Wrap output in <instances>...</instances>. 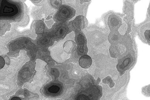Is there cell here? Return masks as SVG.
<instances>
[{"instance_id":"5bb4252c","label":"cell","mask_w":150,"mask_h":100,"mask_svg":"<svg viewBox=\"0 0 150 100\" xmlns=\"http://www.w3.org/2000/svg\"><path fill=\"white\" fill-rule=\"evenodd\" d=\"M79 65L83 69H87L91 65V58L87 55H85L81 57L79 61Z\"/></svg>"},{"instance_id":"3957f363","label":"cell","mask_w":150,"mask_h":100,"mask_svg":"<svg viewBox=\"0 0 150 100\" xmlns=\"http://www.w3.org/2000/svg\"><path fill=\"white\" fill-rule=\"evenodd\" d=\"M36 64V61L30 60L24 65L18 71L17 83L19 89L22 88L25 83H31L33 81L36 72L35 69Z\"/></svg>"},{"instance_id":"5b68a950","label":"cell","mask_w":150,"mask_h":100,"mask_svg":"<svg viewBox=\"0 0 150 100\" xmlns=\"http://www.w3.org/2000/svg\"><path fill=\"white\" fill-rule=\"evenodd\" d=\"M64 86L61 82L52 81L45 84L41 88L40 93L45 97L53 98L58 97L63 94Z\"/></svg>"},{"instance_id":"277c9868","label":"cell","mask_w":150,"mask_h":100,"mask_svg":"<svg viewBox=\"0 0 150 100\" xmlns=\"http://www.w3.org/2000/svg\"><path fill=\"white\" fill-rule=\"evenodd\" d=\"M68 23H55L50 29L47 28L45 25V30L43 34L53 38L55 41L62 40L67 35L72 32L69 28Z\"/></svg>"},{"instance_id":"603a6c76","label":"cell","mask_w":150,"mask_h":100,"mask_svg":"<svg viewBox=\"0 0 150 100\" xmlns=\"http://www.w3.org/2000/svg\"><path fill=\"white\" fill-rule=\"evenodd\" d=\"M3 58L4 59V60H5L6 64L7 65H10L11 61H10V59L7 56V55H3Z\"/></svg>"},{"instance_id":"8fae6325","label":"cell","mask_w":150,"mask_h":100,"mask_svg":"<svg viewBox=\"0 0 150 100\" xmlns=\"http://www.w3.org/2000/svg\"><path fill=\"white\" fill-rule=\"evenodd\" d=\"M54 41L53 38L42 34L37 35L36 38L33 40V42L38 46L41 48L48 49L49 48L54 44Z\"/></svg>"},{"instance_id":"52a82bcc","label":"cell","mask_w":150,"mask_h":100,"mask_svg":"<svg viewBox=\"0 0 150 100\" xmlns=\"http://www.w3.org/2000/svg\"><path fill=\"white\" fill-rule=\"evenodd\" d=\"M35 21L32 23L31 25V30L29 31H25L20 32L17 31L16 30L17 27L16 26L17 24L13 23L12 24V28H11V32L7 33L4 36H3L2 38H1V44L2 43H4V45L8 43L11 41L12 40L15 39V38L20 37V36H23V37H27L29 36V37H33V36L30 35V33H33L34 31H35V27H34V23Z\"/></svg>"},{"instance_id":"ba28073f","label":"cell","mask_w":150,"mask_h":100,"mask_svg":"<svg viewBox=\"0 0 150 100\" xmlns=\"http://www.w3.org/2000/svg\"><path fill=\"white\" fill-rule=\"evenodd\" d=\"M74 33L75 43L77 45L76 50L75 52L81 57L85 55H87L88 53L87 38L81 30Z\"/></svg>"},{"instance_id":"d6986e66","label":"cell","mask_w":150,"mask_h":100,"mask_svg":"<svg viewBox=\"0 0 150 100\" xmlns=\"http://www.w3.org/2000/svg\"><path fill=\"white\" fill-rule=\"evenodd\" d=\"M102 82L103 83L108 84L109 87L111 88H112V87H114L115 85V84L114 82L112 80V78L110 76H108L106 78L103 79L102 80Z\"/></svg>"},{"instance_id":"4fadbf2b","label":"cell","mask_w":150,"mask_h":100,"mask_svg":"<svg viewBox=\"0 0 150 100\" xmlns=\"http://www.w3.org/2000/svg\"><path fill=\"white\" fill-rule=\"evenodd\" d=\"M14 95L18 97L21 95L23 96V100H37L38 99L39 97L38 94L32 92L26 88L19 89Z\"/></svg>"},{"instance_id":"ac0fdd59","label":"cell","mask_w":150,"mask_h":100,"mask_svg":"<svg viewBox=\"0 0 150 100\" xmlns=\"http://www.w3.org/2000/svg\"><path fill=\"white\" fill-rule=\"evenodd\" d=\"M47 2L53 9L56 10H58L62 5V1H47Z\"/></svg>"},{"instance_id":"cb8c5ba5","label":"cell","mask_w":150,"mask_h":100,"mask_svg":"<svg viewBox=\"0 0 150 100\" xmlns=\"http://www.w3.org/2000/svg\"><path fill=\"white\" fill-rule=\"evenodd\" d=\"M0 57H1V69H2L4 67L5 62L4 59L1 56Z\"/></svg>"},{"instance_id":"30bf717a","label":"cell","mask_w":150,"mask_h":100,"mask_svg":"<svg viewBox=\"0 0 150 100\" xmlns=\"http://www.w3.org/2000/svg\"><path fill=\"white\" fill-rule=\"evenodd\" d=\"M87 19L83 16H77L74 20L68 23L69 29L74 32L81 31V29L87 27Z\"/></svg>"},{"instance_id":"d4e9b609","label":"cell","mask_w":150,"mask_h":100,"mask_svg":"<svg viewBox=\"0 0 150 100\" xmlns=\"http://www.w3.org/2000/svg\"><path fill=\"white\" fill-rule=\"evenodd\" d=\"M21 100V99H20V98L18 97V96H14V95H13V96H11V98H10L9 99V100Z\"/></svg>"},{"instance_id":"7a4b0ae2","label":"cell","mask_w":150,"mask_h":100,"mask_svg":"<svg viewBox=\"0 0 150 100\" xmlns=\"http://www.w3.org/2000/svg\"><path fill=\"white\" fill-rule=\"evenodd\" d=\"M24 16L23 3L20 1H1L0 18L1 20L11 23L21 21Z\"/></svg>"},{"instance_id":"e0dca14e","label":"cell","mask_w":150,"mask_h":100,"mask_svg":"<svg viewBox=\"0 0 150 100\" xmlns=\"http://www.w3.org/2000/svg\"><path fill=\"white\" fill-rule=\"evenodd\" d=\"M11 23L10 21L3 20V24L1 23V25H3V26H1V36L5 33L6 30H10V29H8V27H11V25L10 24Z\"/></svg>"},{"instance_id":"2e32d148","label":"cell","mask_w":150,"mask_h":100,"mask_svg":"<svg viewBox=\"0 0 150 100\" xmlns=\"http://www.w3.org/2000/svg\"><path fill=\"white\" fill-rule=\"evenodd\" d=\"M44 20V19L43 18L42 20H37L35 21L34 27L36 33L37 35H41L44 32L45 28Z\"/></svg>"},{"instance_id":"9c48e42d","label":"cell","mask_w":150,"mask_h":100,"mask_svg":"<svg viewBox=\"0 0 150 100\" xmlns=\"http://www.w3.org/2000/svg\"><path fill=\"white\" fill-rule=\"evenodd\" d=\"M133 62V57L131 54H127L126 56L118 60L116 68L120 73V76L124 74L126 70L132 66Z\"/></svg>"},{"instance_id":"6da1fadb","label":"cell","mask_w":150,"mask_h":100,"mask_svg":"<svg viewBox=\"0 0 150 100\" xmlns=\"http://www.w3.org/2000/svg\"><path fill=\"white\" fill-rule=\"evenodd\" d=\"M9 52L7 53L10 57L18 56L21 50H25L30 60L35 61L38 59H40L50 64L54 61L50 55V52L48 49L41 48L33 42V40L29 37H23L11 41L7 45Z\"/></svg>"},{"instance_id":"44dd1931","label":"cell","mask_w":150,"mask_h":100,"mask_svg":"<svg viewBox=\"0 0 150 100\" xmlns=\"http://www.w3.org/2000/svg\"><path fill=\"white\" fill-rule=\"evenodd\" d=\"M90 76L91 80L92 81L93 84L95 85V86H99V84L100 82L101 81L100 78H98L97 80H96L91 75Z\"/></svg>"},{"instance_id":"9a60e30c","label":"cell","mask_w":150,"mask_h":100,"mask_svg":"<svg viewBox=\"0 0 150 100\" xmlns=\"http://www.w3.org/2000/svg\"><path fill=\"white\" fill-rule=\"evenodd\" d=\"M63 48L67 53H72L76 50V44L73 41H67L64 44Z\"/></svg>"},{"instance_id":"7c38bea8","label":"cell","mask_w":150,"mask_h":100,"mask_svg":"<svg viewBox=\"0 0 150 100\" xmlns=\"http://www.w3.org/2000/svg\"><path fill=\"white\" fill-rule=\"evenodd\" d=\"M122 23V20L119 16L115 14H111L109 16L108 24L111 31H116Z\"/></svg>"},{"instance_id":"ffe728a7","label":"cell","mask_w":150,"mask_h":100,"mask_svg":"<svg viewBox=\"0 0 150 100\" xmlns=\"http://www.w3.org/2000/svg\"><path fill=\"white\" fill-rule=\"evenodd\" d=\"M127 24L126 23L123 22L122 25L120 26L119 29H118V31L119 34L121 35H125L126 34V30H127Z\"/></svg>"},{"instance_id":"8992f818","label":"cell","mask_w":150,"mask_h":100,"mask_svg":"<svg viewBox=\"0 0 150 100\" xmlns=\"http://www.w3.org/2000/svg\"><path fill=\"white\" fill-rule=\"evenodd\" d=\"M76 10L72 7L63 4L54 15L53 20L55 23L69 22V20L76 16Z\"/></svg>"},{"instance_id":"7402d4cb","label":"cell","mask_w":150,"mask_h":100,"mask_svg":"<svg viewBox=\"0 0 150 100\" xmlns=\"http://www.w3.org/2000/svg\"><path fill=\"white\" fill-rule=\"evenodd\" d=\"M145 36L146 40L149 43L150 42V30H146L145 33Z\"/></svg>"}]
</instances>
